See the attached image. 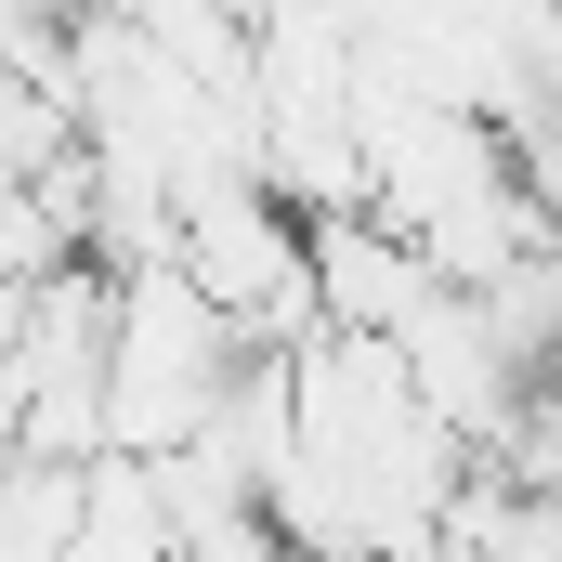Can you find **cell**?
<instances>
[{"mask_svg": "<svg viewBox=\"0 0 562 562\" xmlns=\"http://www.w3.org/2000/svg\"><path fill=\"white\" fill-rule=\"evenodd\" d=\"M314 301H327V340H406L431 301H445V276H431L380 210H353V223H314Z\"/></svg>", "mask_w": 562, "mask_h": 562, "instance_id": "3", "label": "cell"}, {"mask_svg": "<svg viewBox=\"0 0 562 562\" xmlns=\"http://www.w3.org/2000/svg\"><path fill=\"white\" fill-rule=\"evenodd\" d=\"M249 380V340L170 276H132L119 288V353H105V458H196L210 419H223V393Z\"/></svg>", "mask_w": 562, "mask_h": 562, "instance_id": "1", "label": "cell"}, {"mask_svg": "<svg viewBox=\"0 0 562 562\" xmlns=\"http://www.w3.org/2000/svg\"><path fill=\"white\" fill-rule=\"evenodd\" d=\"M510 157H524V196H537V223H550V249H562V119L510 132Z\"/></svg>", "mask_w": 562, "mask_h": 562, "instance_id": "4", "label": "cell"}, {"mask_svg": "<svg viewBox=\"0 0 562 562\" xmlns=\"http://www.w3.org/2000/svg\"><path fill=\"white\" fill-rule=\"evenodd\" d=\"M183 288H196L249 353H314V340H327V301H314V223H288L262 183L183 210Z\"/></svg>", "mask_w": 562, "mask_h": 562, "instance_id": "2", "label": "cell"}]
</instances>
